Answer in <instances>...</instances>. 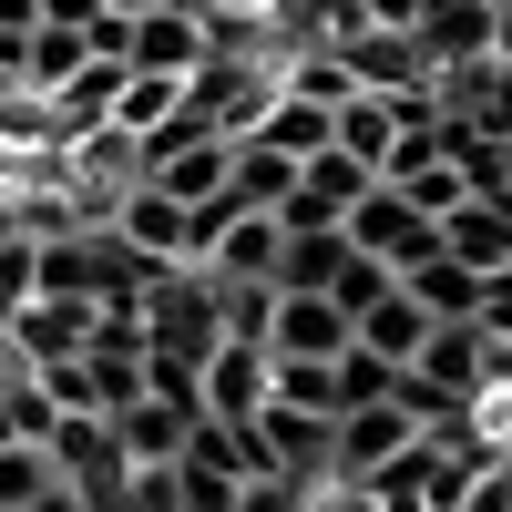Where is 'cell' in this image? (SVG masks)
<instances>
[{"label": "cell", "instance_id": "cell-1", "mask_svg": "<svg viewBox=\"0 0 512 512\" xmlns=\"http://www.w3.org/2000/svg\"><path fill=\"white\" fill-rule=\"evenodd\" d=\"M144 349L154 359H185V369H205L226 349V308H216V277L205 267H164L154 277V297H144Z\"/></svg>", "mask_w": 512, "mask_h": 512}, {"label": "cell", "instance_id": "cell-2", "mask_svg": "<svg viewBox=\"0 0 512 512\" xmlns=\"http://www.w3.org/2000/svg\"><path fill=\"white\" fill-rule=\"evenodd\" d=\"M379 175H369V164H349V154H308V164H297V185H287V205H277V226L287 236H338V226H349L359 216V195H369Z\"/></svg>", "mask_w": 512, "mask_h": 512}, {"label": "cell", "instance_id": "cell-3", "mask_svg": "<svg viewBox=\"0 0 512 512\" xmlns=\"http://www.w3.org/2000/svg\"><path fill=\"white\" fill-rule=\"evenodd\" d=\"M349 246H359V256H379L390 277H410L420 256H441V226L420 216L400 185H369V195H359V216H349Z\"/></svg>", "mask_w": 512, "mask_h": 512}, {"label": "cell", "instance_id": "cell-4", "mask_svg": "<svg viewBox=\"0 0 512 512\" xmlns=\"http://www.w3.org/2000/svg\"><path fill=\"white\" fill-rule=\"evenodd\" d=\"M0 349H11V359H0V369H72L82 349H93V308H72V297H31V308L11 318V328H0Z\"/></svg>", "mask_w": 512, "mask_h": 512}, {"label": "cell", "instance_id": "cell-5", "mask_svg": "<svg viewBox=\"0 0 512 512\" xmlns=\"http://www.w3.org/2000/svg\"><path fill=\"white\" fill-rule=\"evenodd\" d=\"M420 62L431 72H461V62H492L502 52V21H492V0H420Z\"/></svg>", "mask_w": 512, "mask_h": 512}, {"label": "cell", "instance_id": "cell-6", "mask_svg": "<svg viewBox=\"0 0 512 512\" xmlns=\"http://www.w3.org/2000/svg\"><path fill=\"white\" fill-rule=\"evenodd\" d=\"M267 359H297V369H328V359H349V308H338V297H287V287H277Z\"/></svg>", "mask_w": 512, "mask_h": 512}, {"label": "cell", "instance_id": "cell-7", "mask_svg": "<svg viewBox=\"0 0 512 512\" xmlns=\"http://www.w3.org/2000/svg\"><path fill=\"white\" fill-rule=\"evenodd\" d=\"M195 400H134V410H113V441H123V461H134V472H175V461H185V441H195Z\"/></svg>", "mask_w": 512, "mask_h": 512}, {"label": "cell", "instance_id": "cell-8", "mask_svg": "<svg viewBox=\"0 0 512 512\" xmlns=\"http://www.w3.org/2000/svg\"><path fill=\"white\" fill-rule=\"evenodd\" d=\"M123 72H175V82H195L205 72V21L195 11H134V21H123Z\"/></svg>", "mask_w": 512, "mask_h": 512}, {"label": "cell", "instance_id": "cell-9", "mask_svg": "<svg viewBox=\"0 0 512 512\" xmlns=\"http://www.w3.org/2000/svg\"><path fill=\"white\" fill-rule=\"evenodd\" d=\"M103 226L134 246V256H154V267H195V246H185V205H175V195H154V185H123Z\"/></svg>", "mask_w": 512, "mask_h": 512}, {"label": "cell", "instance_id": "cell-10", "mask_svg": "<svg viewBox=\"0 0 512 512\" xmlns=\"http://www.w3.org/2000/svg\"><path fill=\"white\" fill-rule=\"evenodd\" d=\"M267 400H277V359L256 349V338H226V349L205 359V410L216 420H256Z\"/></svg>", "mask_w": 512, "mask_h": 512}, {"label": "cell", "instance_id": "cell-11", "mask_svg": "<svg viewBox=\"0 0 512 512\" xmlns=\"http://www.w3.org/2000/svg\"><path fill=\"white\" fill-rule=\"evenodd\" d=\"M410 441H420V420H410L400 400H390V410H349V420H338V482L359 492L369 472H390Z\"/></svg>", "mask_w": 512, "mask_h": 512}, {"label": "cell", "instance_id": "cell-12", "mask_svg": "<svg viewBox=\"0 0 512 512\" xmlns=\"http://www.w3.org/2000/svg\"><path fill=\"white\" fill-rule=\"evenodd\" d=\"M338 62H349L359 93H410V82H431V62H420V31H379V21H369Z\"/></svg>", "mask_w": 512, "mask_h": 512}, {"label": "cell", "instance_id": "cell-13", "mask_svg": "<svg viewBox=\"0 0 512 512\" xmlns=\"http://www.w3.org/2000/svg\"><path fill=\"white\" fill-rule=\"evenodd\" d=\"M400 287L420 297V308H431V328H482V287H492V277H472L461 256H420Z\"/></svg>", "mask_w": 512, "mask_h": 512}, {"label": "cell", "instance_id": "cell-14", "mask_svg": "<svg viewBox=\"0 0 512 512\" xmlns=\"http://www.w3.org/2000/svg\"><path fill=\"white\" fill-rule=\"evenodd\" d=\"M349 338H359L369 359H390V369H420V349H431V308H420L410 287H390V297H379V308H369Z\"/></svg>", "mask_w": 512, "mask_h": 512}, {"label": "cell", "instance_id": "cell-15", "mask_svg": "<svg viewBox=\"0 0 512 512\" xmlns=\"http://www.w3.org/2000/svg\"><path fill=\"white\" fill-rule=\"evenodd\" d=\"M246 144H267V154H287V164H308V154H328V144H338V113H328V103H308V93H277V103H267V123H256Z\"/></svg>", "mask_w": 512, "mask_h": 512}, {"label": "cell", "instance_id": "cell-16", "mask_svg": "<svg viewBox=\"0 0 512 512\" xmlns=\"http://www.w3.org/2000/svg\"><path fill=\"white\" fill-rule=\"evenodd\" d=\"M277 256H287V226H277V216H246L216 256H205V277H226V287H277Z\"/></svg>", "mask_w": 512, "mask_h": 512}, {"label": "cell", "instance_id": "cell-17", "mask_svg": "<svg viewBox=\"0 0 512 512\" xmlns=\"http://www.w3.org/2000/svg\"><path fill=\"white\" fill-rule=\"evenodd\" d=\"M338 154L369 164V175H390V154H400V113H390V93H349V103H338Z\"/></svg>", "mask_w": 512, "mask_h": 512}, {"label": "cell", "instance_id": "cell-18", "mask_svg": "<svg viewBox=\"0 0 512 512\" xmlns=\"http://www.w3.org/2000/svg\"><path fill=\"white\" fill-rule=\"evenodd\" d=\"M349 226H338V236H287V256H277V287L287 297H338V277H349Z\"/></svg>", "mask_w": 512, "mask_h": 512}, {"label": "cell", "instance_id": "cell-19", "mask_svg": "<svg viewBox=\"0 0 512 512\" xmlns=\"http://www.w3.org/2000/svg\"><path fill=\"white\" fill-rule=\"evenodd\" d=\"M82 72H93V31H52V21H41V31L21 41V82H31L41 103H52L62 82H82Z\"/></svg>", "mask_w": 512, "mask_h": 512}, {"label": "cell", "instance_id": "cell-20", "mask_svg": "<svg viewBox=\"0 0 512 512\" xmlns=\"http://www.w3.org/2000/svg\"><path fill=\"white\" fill-rule=\"evenodd\" d=\"M175 113H185V82H175V72H123V103H113V123H123L134 144H154Z\"/></svg>", "mask_w": 512, "mask_h": 512}, {"label": "cell", "instance_id": "cell-21", "mask_svg": "<svg viewBox=\"0 0 512 512\" xmlns=\"http://www.w3.org/2000/svg\"><path fill=\"white\" fill-rule=\"evenodd\" d=\"M41 492H62V472H52V451H31V441H11V451H0V512H31Z\"/></svg>", "mask_w": 512, "mask_h": 512}, {"label": "cell", "instance_id": "cell-22", "mask_svg": "<svg viewBox=\"0 0 512 512\" xmlns=\"http://www.w3.org/2000/svg\"><path fill=\"white\" fill-rule=\"evenodd\" d=\"M277 410L338 420V359H328V369H297V359H277Z\"/></svg>", "mask_w": 512, "mask_h": 512}, {"label": "cell", "instance_id": "cell-23", "mask_svg": "<svg viewBox=\"0 0 512 512\" xmlns=\"http://www.w3.org/2000/svg\"><path fill=\"white\" fill-rule=\"evenodd\" d=\"M318 492H328V482H287V472H256V482L236 492V512H318Z\"/></svg>", "mask_w": 512, "mask_h": 512}, {"label": "cell", "instance_id": "cell-24", "mask_svg": "<svg viewBox=\"0 0 512 512\" xmlns=\"http://www.w3.org/2000/svg\"><path fill=\"white\" fill-rule=\"evenodd\" d=\"M482 338H492V349H512V267L482 287Z\"/></svg>", "mask_w": 512, "mask_h": 512}, {"label": "cell", "instance_id": "cell-25", "mask_svg": "<svg viewBox=\"0 0 512 512\" xmlns=\"http://www.w3.org/2000/svg\"><path fill=\"white\" fill-rule=\"evenodd\" d=\"M195 21H226V11H267V0H185Z\"/></svg>", "mask_w": 512, "mask_h": 512}, {"label": "cell", "instance_id": "cell-26", "mask_svg": "<svg viewBox=\"0 0 512 512\" xmlns=\"http://www.w3.org/2000/svg\"><path fill=\"white\" fill-rule=\"evenodd\" d=\"M103 11H123V21H134V11H185V0H103Z\"/></svg>", "mask_w": 512, "mask_h": 512}]
</instances>
